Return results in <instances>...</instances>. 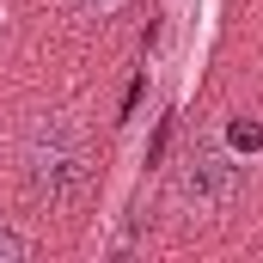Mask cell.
<instances>
[{
    "label": "cell",
    "mask_w": 263,
    "mask_h": 263,
    "mask_svg": "<svg viewBox=\"0 0 263 263\" xmlns=\"http://www.w3.org/2000/svg\"><path fill=\"white\" fill-rule=\"evenodd\" d=\"M227 147H239V153H257V147H263V129H257V123H233V129H227Z\"/></svg>",
    "instance_id": "cell-4"
},
{
    "label": "cell",
    "mask_w": 263,
    "mask_h": 263,
    "mask_svg": "<svg viewBox=\"0 0 263 263\" xmlns=\"http://www.w3.org/2000/svg\"><path fill=\"white\" fill-rule=\"evenodd\" d=\"M239 190H245V165H239L233 153H220V147L184 159V172H178V202L196 208V214H220Z\"/></svg>",
    "instance_id": "cell-2"
},
{
    "label": "cell",
    "mask_w": 263,
    "mask_h": 263,
    "mask_svg": "<svg viewBox=\"0 0 263 263\" xmlns=\"http://www.w3.org/2000/svg\"><path fill=\"white\" fill-rule=\"evenodd\" d=\"M80 6H86V12H98V18H104V12H117V6H123V0H80Z\"/></svg>",
    "instance_id": "cell-5"
},
{
    "label": "cell",
    "mask_w": 263,
    "mask_h": 263,
    "mask_svg": "<svg viewBox=\"0 0 263 263\" xmlns=\"http://www.w3.org/2000/svg\"><path fill=\"white\" fill-rule=\"evenodd\" d=\"M25 257H31V239L18 227H0V263H25Z\"/></svg>",
    "instance_id": "cell-3"
},
{
    "label": "cell",
    "mask_w": 263,
    "mask_h": 263,
    "mask_svg": "<svg viewBox=\"0 0 263 263\" xmlns=\"http://www.w3.org/2000/svg\"><path fill=\"white\" fill-rule=\"evenodd\" d=\"M80 165H86V141H80V129L67 117H43L25 135V184H31V196L62 202L80 184Z\"/></svg>",
    "instance_id": "cell-1"
}]
</instances>
